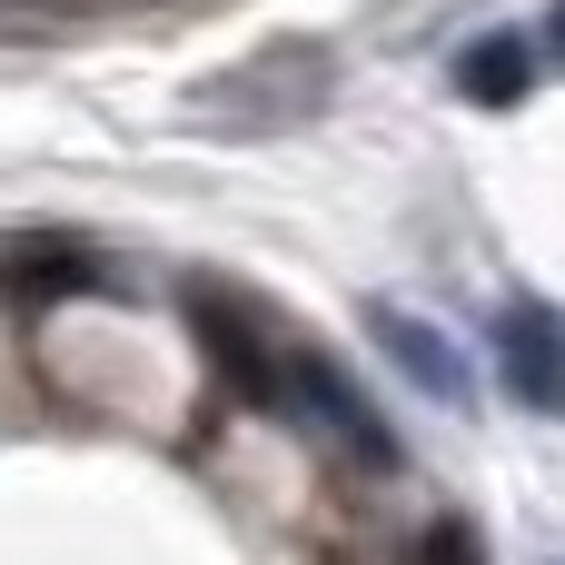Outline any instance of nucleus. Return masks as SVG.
<instances>
[{"instance_id":"nucleus-1","label":"nucleus","mask_w":565,"mask_h":565,"mask_svg":"<svg viewBox=\"0 0 565 565\" xmlns=\"http://www.w3.org/2000/svg\"><path fill=\"white\" fill-rule=\"evenodd\" d=\"M189 328H199V348H209V367H218V387L238 397V407H258V417H288L298 407V338H278L248 298H218V288H189Z\"/></svg>"},{"instance_id":"nucleus-7","label":"nucleus","mask_w":565,"mask_h":565,"mask_svg":"<svg viewBox=\"0 0 565 565\" xmlns=\"http://www.w3.org/2000/svg\"><path fill=\"white\" fill-rule=\"evenodd\" d=\"M546 50H556V60H565V0H556V20H546Z\"/></svg>"},{"instance_id":"nucleus-3","label":"nucleus","mask_w":565,"mask_h":565,"mask_svg":"<svg viewBox=\"0 0 565 565\" xmlns=\"http://www.w3.org/2000/svg\"><path fill=\"white\" fill-rule=\"evenodd\" d=\"M367 318H377L387 358H397V367H407V377H417L437 407H467V367H457V348H447L427 318H407V308H367Z\"/></svg>"},{"instance_id":"nucleus-4","label":"nucleus","mask_w":565,"mask_h":565,"mask_svg":"<svg viewBox=\"0 0 565 565\" xmlns=\"http://www.w3.org/2000/svg\"><path fill=\"white\" fill-rule=\"evenodd\" d=\"M526 79H536V40H526V30H487V40L457 60V89H467L477 109H516Z\"/></svg>"},{"instance_id":"nucleus-5","label":"nucleus","mask_w":565,"mask_h":565,"mask_svg":"<svg viewBox=\"0 0 565 565\" xmlns=\"http://www.w3.org/2000/svg\"><path fill=\"white\" fill-rule=\"evenodd\" d=\"M0 288H10V298H60V288L79 298V288H99V258H89L79 238H30V248L10 258Z\"/></svg>"},{"instance_id":"nucleus-2","label":"nucleus","mask_w":565,"mask_h":565,"mask_svg":"<svg viewBox=\"0 0 565 565\" xmlns=\"http://www.w3.org/2000/svg\"><path fill=\"white\" fill-rule=\"evenodd\" d=\"M497 377L526 417H565V318L546 298H516L497 318Z\"/></svg>"},{"instance_id":"nucleus-6","label":"nucleus","mask_w":565,"mask_h":565,"mask_svg":"<svg viewBox=\"0 0 565 565\" xmlns=\"http://www.w3.org/2000/svg\"><path fill=\"white\" fill-rule=\"evenodd\" d=\"M417 565H477V536L447 516V526H427V536H417Z\"/></svg>"}]
</instances>
